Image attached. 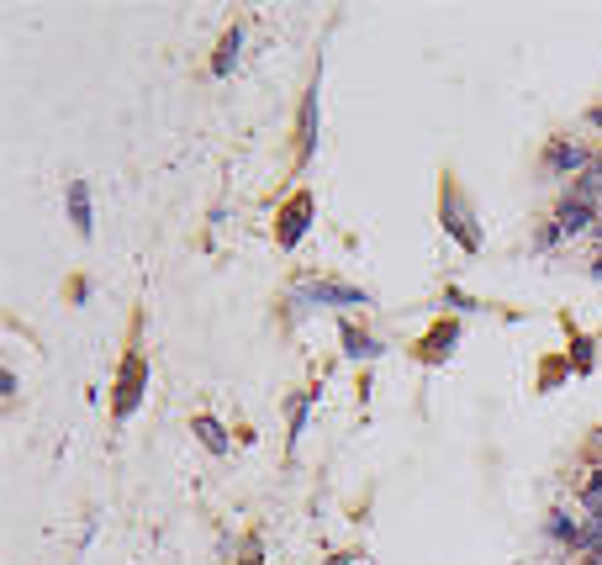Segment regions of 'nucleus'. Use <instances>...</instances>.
<instances>
[{
  "instance_id": "obj_19",
  "label": "nucleus",
  "mask_w": 602,
  "mask_h": 565,
  "mask_svg": "<svg viewBox=\"0 0 602 565\" xmlns=\"http://www.w3.org/2000/svg\"><path fill=\"white\" fill-rule=\"evenodd\" d=\"M587 275H592V280H602V254H597L592 265H587Z\"/></svg>"
},
{
  "instance_id": "obj_12",
  "label": "nucleus",
  "mask_w": 602,
  "mask_h": 565,
  "mask_svg": "<svg viewBox=\"0 0 602 565\" xmlns=\"http://www.w3.org/2000/svg\"><path fill=\"white\" fill-rule=\"evenodd\" d=\"M544 534L560 539L566 550H581V523H576L571 513H550V518H544Z\"/></svg>"
},
{
  "instance_id": "obj_13",
  "label": "nucleus",
  "mask_w": 602,
  "mask_h": 565,
  "mask_svg": "<svg viewBox=\"0 0 602 565\" xmlns=\"http://www.w3.org/2000/svg\"><path fill=\"white\" fill-rule=\"evenodd\" d=\"M191 428H196V439L212 449V455H228V428H222L217 418H196Z\"/></svg>"
},
{
  "instance_id": "obj_17",
  "label": "nucleus",
  "mask_w": 602,
  "mask_h": 565,
  "mask_svg": "<svg viewBox=\"0 0 602 565\" xmlns=\"http://www.w3.org/2000/svg\"><path fill=\"white\" fill-rule=\"evenodd\" d=\"M444 301H449L455 312H476V307H481V301H476V296H465V291H444Z\"/></svg>"
},
{
  "instance_id": "obj_18",
  "label": "nucleus",
  "mask_w": 602,
  "mask_h": 565,
  "mask_svg": "<svg viewBox=\"0 0 602 565\" xmlns=\"http://www.w3.org/2000/svg\"><path fill=\"white\" fill-rule=\"evenodd\" d=\"M587 127H592V133L602 138V106H592V111H587Z\"/></svg>"
},
{
  "instance_id": "obj_5",
  "label": "nucleus",
  "mask_w": 602,
  "mask_h": 565,
  "mask_svg": "<svg viewBox=\"0 0 602 565\" xmlns=\"http://www.w3.org/2000/svg\"><path fill=\"white\" fill-rule=\"evenodd\" d=\"M312 212H317V201H312L307 191H296V196L286 201V212H280V222H275L280 249H296V243L307 238V228H312Z\"/></svg>"
},
{
  "instance_id": "obj_14",
  "label": "nucleus",
  "mask_w": 602,
  "mask_h": 565,
  "mask_svg": "<svg viewBox=\"0 0 602 565\" xmlns=\"http://www.w3.org/2000/svg\"><path fill=\"white\" fill-rule=\"evenodd\" d=\"M597 365V338H571V370H592Z\"/></svg>"
},
{
  "instance_id": "obj_16",
  "label": "nucleus",
  "mask_w": 602,
  "mask_h": 565,
  "mask_svg": "<svg viewBox=\"0 0 602 565\" xmlns=\"http://www.w3.org/2000/svg\"><path fill=\"white\" fill-rule=\"evenodd\" d=\"M307 407H312V397H307V391H296V402H291V449L301 439V428H307Z\"/></svg>"
},
{
  "instance_id": "obj_3",
  "label": "nucleus",
  "mask_w": 602,
  "mask_h": 565,
  "mask_svg": "<svg viewBox=\"0 0 602 565\" xmlns=\"http://www.w3.org/2000/svg\"><path fill=\"white\" fill-rule=\"evenodd\" d=\"M597 164V148L592 143H576V138H555L544 148V169H555V175H587Z\"/></svg>"
},
{
  "instance_id": "obj_4",
  "label": "nucleus",
  "mask_w": 602,
  "mask_h": 565,
  "mask_svg": "<svg viewBox=\"0 0 602 565\" xmlns=\"http://www.w3.org/2000/svg\"><path fill=\"white\" fill-rule=\"evenodd\" d=\"M317 111H323V69L312 74L307 96H301V127H296V159L301 164L317 154Z\"/></svg>"
},
{
  "instance_id": "obj_9",
  "label": "nucleus",
  "mask_w": 602,
  "mask_h": 565,
  "mask_svg": "<svg viewBox=\"0 0 602 565\" xmlns=\"http://www.w3.org/2000/svg\"><path fill=\"white\" fill-rule=\"evenodd\" d=\"M455 344H460V323L449 317V323H439L428 338H418V360L423 365H439V360H449V349H455Z\"/></svg>"
},
{
  "instance_id": "obj_2",
  "label": "nucleus",
  "mask_w": 602,
  "mask_h": 565,
  "mask_svg": "<svg viewBox=\"0 0 602 565\" xmlns=\"http://www.w3.org/2000/svg\"><path fill=\"white\" fill-rule=\"evenodd\" d=\"M444 228H449V238H455V243H465V254H476V249H481L476 212H470V206H460L455 180H444Z\"/></svg>"
},
{
  "instance_id": "obj_7",
  "label": "nucleus",
  "mask_w": 602,
  "mask_h": 565,
  "mask_svg": "<svg viewBox=\"0 0 602 565\" xmlns=\"http://www.w3.org/2000/svg\"><path fill=\"white\" fill-rule=\"evenodd\" d=\"M555 222H560V233L566 238H581V233H597L602 228V212L587 201H571V196H560L555 201Z\"/></svg>"
},
{
  "instance_id": "obj_1",
  "label": "nucleus",
  "mask_w": 602,
  "mask_h": 565,
  "mask_svg": "<svg viewBox=\"0 0 602 565\" xmlns=\"http://www.w3.org/2000/svg\"><path fill=\"white\" fill-rule=\"evenodd\" d=\"M296 307H365V291L360 286H344V280H307V286H296Z\"/></svg>"
},
{
  "instance_id": "obj_11",
  "label": "nucleus",
  "mask_w": 602,
  "mask_h": 565,
  "mask_svg": "<svg viewBox=\"0 0 602 565\" xmlns=\"http://www.w3.org/2000/svg\"><path fill=\"white\" fill-rule=\"evenodd\" d=\"M243 37H249V27H228V32H222V43H217V53H212V74H217V80H222V74H233V69H238Z\"/></svg>"
},
{
  "instance_id": "obj_10",
  "label": "nucleus",
  "mask_w": 602,
  "mask_h": 565,
  "mask_svg": "<svg viewBox=\"0 0 602 565\" xmlns=\"http://www.w3.org/2000/svg\"><path fill=\"white\" fill-rule=\"evenodd\" d=\"M338 344H344L349 360H381V354H386L381 338H370L365 328H354V323H338Z\"/></svg>"
},
{
  "instance_id": "obj_8",
  "label": "nucleus",
  "mask_w": 602,
  "mask_h": 565,
  "mask_svg": "<svg viewBox=\"0 0 602 565\" xmlns=\"http://www.w3.org/2000/svg\"><path fill=\"white\" fill-rule=\"evenodd\" d=\"M64 206H69L74 233H80V238L96 233V212H90V185H85V180H69V185H64Z\"/></svg>"
},
{
  "instance_id": "obj_20",
  "label": "nucleus",
  "mask_w": 602,
  "mask_h": 565,
  "mask_svg": "<svg viewBox=\"0 0 602 565\" xmlns=\"http://www.w3.org/2000/svg\"><path fill=\"white\" fill-rule=\"evenodd\" d=\"M243 565H259V550H249V555H243Z\"/></svg>"
},
{
  "instance_id": "obj_6",
  "label": "nucleus",
  "mask_w": 602,
  "mask_h": 565,
  "mask_svg": "<svg viewBox=\"0 0 602 565\" xmlns=\"http://www.w3.org/2000/svg\"><path fill=\"white\" fill-rule=\"evenodd\" d=\"M143 386H148L143 354H127V360H122V375H117V418H133V412L143 407Z\"/></svg>"
},
{
  "instance_id": "obj_15",
  "label": "nucleus",
  "mask_w": 602,
  "mask_h": 565,
  "mask_svg": "<svg viewBox=\"0 0 602 565\" xmlns=\"http://www.w3.org/2000/svg\"><path fill=\"white\" fill-rule=\"evenodd\" d=\"M560 243H566V233H560V222L550 217V222L534 233V254H550V249H560Z\"/></svg>"
}]
</instances>
